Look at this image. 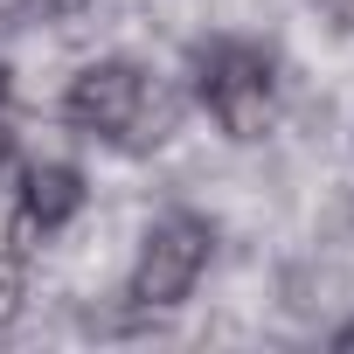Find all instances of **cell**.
<instances>
[{"label": "cell", "instance_id": "obj_7", "mask_svg": "<svg viewBox=\"0 0 354 354\" xmlns=\"http://www.w3.org/2000/svg\"><path fill=\"white\" fill-rule=\"evenodd\" d=\"M0 111H8V70H0ZM0 153H8V132H0Z\"/></svg>", "mask_w": 354, "mask_h": 354}, {"label": "cell", "instance_id": "obj_2", "mask_svg": "<svg viewBox=\"0 0 354 354\" xmlns=\"http://www.w3.org/2000/svg\"><path fill=\"white\" fill-rule=\"evenodd\" d=\"M146 111H153V84L125 56H104V63L77 70L70 91H63V118L77 132H91V139H111V146H132L139 125H146Z\"/></svg>", "mask_w": 354, "mask_h": 354}, {"label": "cell", "instance_id": "obj_4", "mask_svg": "<svg viewBox=\"0 0 354 354\" xmlns=\"http://www.w3.org/2000/svg\"><path fill=\"white\" fill-rule=\"evenodd\" d=\"M84 209V174L63 167V160H42L28 167V181H21V230H63L70 216Z\"/></svg>", "mask_w": 354, "mask_h": 354}, {"label": "cell", "instance_id": "obj_1", "mask_svg": "<svg viewBox=\"0 0 354 354\" xmlns=\"http://www.w3.org/2000/svg\"><path fill=\"white\" fill-rule=\"evenodd\" d=\"M195 91H202L209 118L230 139H264L271 132L278 70H271L264 49H250V42H209V49H195Z\"/></svg>", "mask_w": 354, "mask_h": 354}, {"label": "cell", "instance_id": "obj_3", "mask_svg": "<svg viewBox=\"0 0 354 354\" xmlns=\"http://www.w3.org/2000/svg\"><path fill=\"white\" fill-rule=\"evenodd\" d=\"M209 250H216V230H209L202 216H167V223H153V236H146V250H139V264H132L125 299H132V306H181V299L195 292V278L209 271Z\"/></svg>", "mask_w": 354, "mask_h": 354}, {"label": "cell", "instance_id": "obj_5", "mask_svg": "<svg viewBox=\"0 0 354 354\" xmlns=\"http://www.w3.org/2000/svg\"><path fill=\"white\" fill-rule=\"evenodd\" d=\"M21 313V250H0V326Z\"/></svg>", "mask_w": 354, "mask_h": 354}, {"label": "cell", "instance_id": "obj_6", "mask_svg": "<svg viewBox=\"0 0 354 354\" xmlns=\"http://www.w3.org/2000/svg\"><path fill=\"white\" fill-rule=\"evenodd\" d=\"M319 8H326V15L340 21V28H354V0H319Z\"/></svg>", "mask_w": 354, "mask_h": 354}]
</instances>
